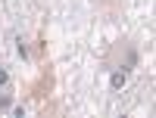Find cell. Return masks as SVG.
<instances>
[{"label":"cell","mask_w":156,"mask_h":118,"mask_svg":"<svg viewBox=\"0 0 156 118\" xmlns=\"http://www.w3.org/2000/svg\"><path fill=\"white\" fill-rule=\"evenodd\" d=\"M122 84H125V75L115 72V75H112V87H122Z\"/></svg>","instance_id":"6da1fadb"}]
</instances>
